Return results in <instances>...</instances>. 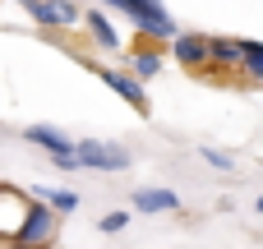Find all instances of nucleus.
Segmentation results:
<instances>
[{
    "mask_svg": "<svg viewBox=\"0 0 263 249\" xmlns=\"http://www.w3.org/2000/svg\"><path fill=\"white\" fill-rule=\"evenodd\" d=\"M79 23H83V32L92 37V46H102V51H120V28L106 18V9L88 5V9H79Z\"/></svg>",
    "mask_w": 263,
    "mask_h": 249,
    "instance_id": "nucleus-5",
    "label": "nucleus"
},
{
    "mask_svg": "<svg viewBox=\"0 0 263 249\" xmlns=\"http://www.w3.org/2000/svg\"><path fill=\"white\" fill-rule=\"evenodd\" d=\"M236 46H240V69L263 83V42H250V37H236Z\"/></svg>",
    "mask_w": 263,
    "mask_h": 249,
    "instance_id": "nucleus-14",
    "label": "nucleus"
},
{
    "mask_svg": "<svg viewBox=\"0 0 263 249\" xmlns=\"http://www.w3.org/2000/svg\"><path fill=\"white\" fill-rule=\"evenodd\" d=\"M125 226H129V213H125V208H120V213H106V217L97 222V231H102V236H120Z\"/></svg>",
    "mask_w": 263,
    "mask_h": 249,
    "instance_id": "nucleus-16",
    "label": "nucleus"
},
{
    "mask_svg": "<svg viewBox=\"0 0 263 249\" xmlns=\"http://www.w3.org/2000/svg\"><path fill=\"white\" fill-rule=\"evenodd\" d=\"M171 60H180L190 74L194 69H208V37L203 32H176L171 37Z\"/></svg>",
    "mask_w": 263,
    "mask_h": 249,
    "instance_id": "nucleus-6",
    "label": "nucleus"
},
{
    "mask_svg": "<svg viewBox=\"0 0 263 249\" xmlns=\"http://www.w3.org/2000/svg\"><path fill=\"white\" fill-rule=\"evenodd\" d=\"M254 213H263V194H259V199H254Z\"/></svg>",
    "mask_w": 263,
    "mask_h": 249,
    "instance_id": "nucleus-19",
    "label": "nucleus"
},
{
    "mask_svg": "<svg viewBox=\"0 0 263 249\" xmlns=\"http://www.w3.org/2000/svg\"><path fill=\"white\" fill-rule=\"evenodd\" d=\"M51 166H55V171H79V166H74V152H60V157H51Z\"/></svg>",
    "mask_w": 263,
    "mask_h": 249,
    "instance_id": "nucleus-17",
    "label": "nucleus"
},
{
    "mask_svg": "<svg viewBox=\"0 0 263 249\" xmlns=\"http://www.w3.org/2000/svg\"><path fill=\"white\" fill-rule=\"evenodd\" d=\"M55 231H60V213H51L46 203H37V199H32L9 245H23V249H46L51 240H55Z\"/></svg>",
    "mask_w": 263,
    "mask_h": 249,
    "instance_id": "nucleus-2",
    "label": "nucleus"
},
{
    "mask_svg": "<svg viewBox=\"0 0 263 249\" xmlns=\"http://www.w3.org/2000/svg\"><path fill=\"white\" fill-rule=\"evenodd\" d=\"M116 9H120V14L143 32V37H153V42H171V37L180 32L162 0H116Z\"/></svg>",
    "mask_w": 263,
    "mask_h": 249,
    "instance_id": "nucleus-1",
    "label": "nucleus"
},
{
    "mask_svg": "<svg viewBox=\"0 0 263 249\" xmlns=\"http://www.w3.org/2000/svg\"><path fill=\"white\" fill-rule=\"evenodd\" d=\"M74 166L79 171H129V148L106 143V139H79L74 143Z\"/></svg>",
    "mask_w": 263,
    "mask_h": 249,
    "instance_id": "nucleus-3",
    "label": "nucleus"
},
{
    "mask_svg": "<svg viewBox=\"0 0 263 249\" xmlns=\"http://www.w3.org/2000/svg\"><path fill=\"white\" fill-rule=\"evenodd\" d=\"M28 203H32V199H28L23 189L0 185V245H5V240H14V231H18V222H23Z\"/></svg>",
    "mask_w": 263,
    "mask_h": 249,
    "instance_id": "nucleus-7",
    "label": "nucleus"
},
{
    "mask_svg": "<svg viewBox=\"0 0 263 249\" xmlns=\"http://www.w3.org/2000/svg\"><path fill=\"white\" fill-rule=\"evenodd\" d=\"M18 5H23V9H28V5H37V0H18Z\"/></svg>",
    "mask_w": 263,
    "mask_h": 249,
    "instance_id": "nucleus-20",
    "label": "nucleus"
},
{
    "mask_svg": "<svg viewBox=\"0 0 263 249\" xmlns=\"http://www.w3.org/2000/svg\"><path fill=\"white\" fill-rule=\"evenodd\" d=\"M28 14L42 28H74L79 23V5L74 0H37V5H28Z\"/></svg>",
    "mask_w": 263,
    "mask_h": 249,
    "instance_id": "nucleus-8",
    "label": "nucleus"
},
{
    "mask_svg": "<svg viewBox=\"0 0 263 249\" xmlns=\"http://www.w3.org/2000/svg\"><path fill=\"white\" fill-rule=\"evenodd\" d=\"M208 65L240 69V46H236V37H208Z\"/></svg>",
    "mask_w": 263,
    "mask_h": 249,
    "instance_id": "nucleus-13",
    "label": "nucleus"
},
{
    "mask_svg": "<svg viewBox=\"0 0 263 249\" xmlns=\"http://www.w3.org/2000/svg\"><path fill=\"white\" fill-rule=\"evenodd\" d=\"M23 139H28L32 148H42L46 157H60V152H74V139H69L65 129H55V125H28V129H23Z\"/></svg>",
    "mask_w": 263,
    "mask_h": 249,
    "instance_id": "nucleus-9",
    "label": "nucleus"
},
{
    "mask_svg": "<svg viewBox=\"0 0 263 249\" xmlns=\"http://www.w3.org/2000/svg\"><path fill=\"white\" fill-rule=\"evenodd\" d=\"M32 199H37V203H46V208H51V213H60V217L79 208V194H74V189H60V185H37V189H32Z\"/></svg>",
    "mask_w": 263,
    "mask_h": 249,
    "instance_id": "nucleus-12",
    "label": "nucleus"
},
{
    "mask_svg": "<svg viewBox=\"0 0 263 249\" xmlns=\"http://www.w3.org/2000/svg\"><path fill=\"white\" fill-rule=\"evenodd\" d=\"M92 5H97V9H116V0H92Z\"/></svg>",
    "mask_w": 263,
    "mask_h": 249,
    "instance_id": "nucleus-18",
    "label": "nucleus"
},
{
    "mask_svg": "<svg viewBox=\"0 0 263 249\" xmlns=\"http://www.w3.org/2000/svg\"><path fill=\"white\" fill-rule=\"evenodd\" d=\"M129 203L139 213H180V194L176 189H162V185H148V189H134Z\"/></svg>",
    "mask_w": 263,
    "mask_h": 249,
    "instance_id": "nucleus-10",
    "label": "nucleus"
},
{
    "mask_svg": "<svg viewBox=\"0 0 263 249\" xmlns=\"http://www.w3.org/2000/svg\"><path fill=\"white\" fill-rule=\"evenodd\" d=\"M83 65H88V69H92V74H97V79H102V83H106L125 106H134L139 116H148V111H153V106H148V92H143V83H139V79H129L125 69H111V65H92V60H83Z\"/></svg>",
    "mask_w": 263,
    "mask_h": 249,
    "instance_id": "nucleus-4",
    "label": "nucleus"
},
{
    "mask_svg": "<svg viewBox=\"0 0 263 249\" xmlns=\"http://www.w3.org/2000/svg\"><path fill=\"white\" fill-rule=\"evenodd\" d=\"M199 157H203L208 166H217V171H236V157H231V152H222V148H208V143H199Z\"/></svg>",
    "mask_w": 263,
    "mask_h": 249,
    "instance_id": "nucleus-15",
    "label": "nucleus"
},
{
    "mask_svg": "<svg viewBox=\"0 0 263 249\" xmlns=\"http://www.w3.org/2000/svg\"><path fill=\"white\" fill-rule=\"evenodd\" d=\"M162 51L157 46H139V51H129V60H125V74L129 79H139V83H148V79H157L162 74Z\"/></svg>",
    "mask_w": 263,
    "mask_h": 249,
    "instance_id": "nucleus-11",
    "label": "nucleus"
}]
</instances>
